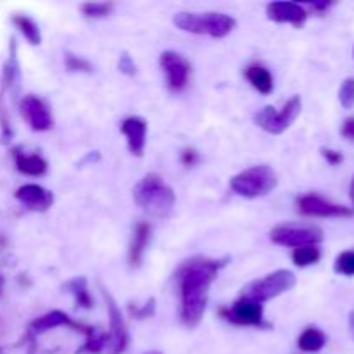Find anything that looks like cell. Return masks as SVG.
<instances>
[{
  "mask_svg": "<svg viewBox=\"0 0 354 354\" xmlns=\"http://www.w3.org/2000/svg\"><path fill=\"white\" fill-rule=\"evenodd\" d=\"M223 261L196 258L187 261L176 273L180 289V317L189 328L197 327L206 311L207 292L216 280Z\"/></svg>",
  "mask_w": 354,
  "mask_h": 354,
  "instance_id": "obj_1",
  "label": "cell"
},
{
  "mask_svg": "<svg viewBox=\"0 0 354 354\" xmlns=\"http://www.w3.org/2000/svg\"><path fill=\"white\" fill-rule=\"evenodd\" d=\"M133 199L138 207L156 218H166L173 211L176 196L171 187L156 173H149L133 190Z\"/></svg>",
  "mask_w": 354,
  "mask_h": 354,
  "instance_id": "obj_2",
  "label": "cell"
},
{
  "mask_svg": "<svg viewBox=\"0 0 354 354\" xmlns=\"http://www.w3.org/2000/svg\"><path fill=\"white\" fill-rule=\"evenodd\" d=\"M173 23L182 31L194 35H209L213 38H223L235 28V19L223 12H178Z\"/></svg>",
  "mask_w": 354,
  "mask_h": 354,
  "instance_id": "obj_3",
  "label": "cell"
},
{
  "mask_svg": "<svg viewBox=\"0 0 354 354\" xmlns=\"http://www.w3.org/2000/svg\"><path fill=\"white\" fill-rule=\"evenodd\" d=\"M279 183L277 173L270 166H252L245 171L239 173L230 180V189L237 196L256 199V197H265L272 192Z\"/></svg>",
  "mask_w": 354,
  "mask_h": 354,
  "instance_id": "obj_4",
  "label": "cell"
},
{
  "mask_svg": "<svg viewBox=\"0 0 354 354\" xmlns=\"http://www.w3.org/2000/svg\"><path fill=\"white\" fill-rule=\"evenodd\" d=\"M296 286V275L289 270H277V272L270 273L265 279L254 280L244 287L242 290V297L254 303L263 304L266 301L273 299V297L280 296V294L287 292Z\"/></svg>",
  "mask_w": 354,
  "mask_h": 354,
  "instance_id": "obj_5",
  "label": "cell"
},
{
  "mask_svg": "<svg viewBox=\"0 0 354 354\" xmlns=\"http://www.w3.org/2000/svg\"><path fill=\"white\" fill-rule=\"evenodd\" d=\"M303 109V102H301L299 95H294L292 99L287 100L283 104L282 109H277L273 106H266L256 114V124L263 128L265 131L273 135H280L297 120Z\"/></svg>",
  "mask_w": 354,
  "mask_h": 354,
  "instance_id": "obj_6",
  "label": "cell"
},
{
  "mask_svg": "<svg viewBox=\"0 0 354 354\" xmlns=\"http://www.w3.org/2000/svg\"><path fill=\"white\" fill-rule=\"evenodd\" d=\"M272 241L283 248H304L317 245L324 241V232L317 227H301V225H279L272 230Z\"/></svg>",
  "mask_w": 354,
  "mask_h": 354,
  "instance_id": "obj_7",
  "label": "cell"
},
{
  "mask_svg": "<svg viewBox=\"0 0 354 354\" xmlns=\"http://www.w3.org/2000/svg\"><path fill=\"white\" fill-rule=\"evenodd\" d=\"M221 317L234 325H242V327H266L263 320V308L261 304L241 297L235 301L230 308H223L220 311Z\"/></svg>",
  "mask_w": 354,
  "mask_h": 354,
  "instance_id": "obj_8",
  "label": "cell"
},
{
  "mask_svg": "<svg viewBox=\"0 0 354 354\" xmlns=\"http://www.w3.org/2000/svg\"><path fill=\"white\" fill-rule=\"evenodd\" d=\"M297 207L306 216H317V218H348L353 214V209L346 206H339V204L328 203L327 199L315 194H308L297 199Z\"/></svg>",
  "mask_w": 354,
  "mask_h": 354,
  "instance_id": "obj_9",
  "label": "cell"
},
{
  "mask_svg": "<svg viewBox=\"0 0 354 354\" xmlns=\"http://www.w3.org/2000/svg\"><path fill=\"white\" fill-rule=\"evenodd\" d=\"M161 68L165 69L168 86L175 92L185 88L190 76V64L182 54L173 50H166L161 54Z\"/></svg>",
  "mask_w": 354,
  "mask_h": 354,
  "instance_id": "obj_10",
  "label": "cell"
},
{
  "mask_svg": "<svg viewBox=\"0 0 354 354\" xmlns=\"http://www.w3.org/2000/svg\"><path fill=\"white\" fill-rule=\"evenodd\" d=\"M107 301V310H109V335H107V349H109V354H121L127 349L128 346V334L127 328H124L123 320H121V311L118 310V306L114 304V301L111 299L109 294L104 292Z\"/></svg>",
  "mask_w": 354,
  "mask_h": 354,
  "instance_id": "obj_11",
  "label": "cell"
},
{
  "mask_svg": "<svg viewBox=\"0 0 354 354\" xmlns=\"http://www.w3.org/2000/svg\"><path fill=\"white\" fill-rule=\"evenodd\" d=\"M21 111H23V116L26 118V121L30 123V127L33 130L47 131L52 128L54 120H52L50 111H48V107L38 97L28 95L26 99H23Z\"/></svg>",
  "mask_w": 354,
  "mask_h": 354,
  "instance_id": "obj_12",
  "label": "cell"
},
{
  "mask_svg": "<svg viewBox=\"0 0 354 354\" xmlns=\"http://www.w3.org/2000/svg\"><path fill=\"white\" fill-rule=\"evenodd\" d=\"M266 14L275 23H289L294 26H303L308 19V10L294 2H272L266 6Z\"/></svg>",
  "mask_w": 354,
  "mask_h": 354,
  "instance_id": "obj_13",
  "label": "cell"
},
{
  "mask_svg": "<svg viewBox=\"0 0 354 354\" xmlns=\"http://www.w3.org/2000/svg\"><path fill=\"white\" fill-rule=\"evenodd\" d=\"M121 133L127 137L128 149L133 156L140 158L144 154L145 140H147V123L138 116H130L121 123Z\"/></svg>",
  "mask_w": 354,
  "mask_h": 354,
  "instance_id": "obj_14",
  "label": "cell"
},
{
  "mask_svg": "<svg viewBox=\"0 0 354 354\" xmlns=\"http://www.w3.org/2000/svg\"><path fill=\"white\" fill-rule=\"evenodd\" d=\"M17 197H19L24 206L35 211H47L52 206V203H54V196H52L50 190L38 185L23 187L17 192Z\"/></svg>",
  "mask_w": 354,
  "mask_h": 354,
  "instance_id": "obj_15",
  "label": "cell"
},
{
  "mask_svg": "<svg viewBox=\"0 0 354 354\" xmlns=\"http://www.w3.org/2000/svg\"><path fill=\"white\" fill-rule=\"evenodd\" d=\"M149 239H151V225L142 221V223H138L137 228H135L133 241H131V245H130V254H128V259H130L131 266H138L142 263L145 248H147L149 244Z\"/></svg>",
  "mask_w": 354,
  "mask_h": 354,
  "instance_id": "obj_16",
  "label": "cell"
},
{
  "mask_svg": "<svg viewBox=\"0 0 354 354\" xmlns=\"http://www.w3.org/2000/svg\"><path fill=\"white\" fill-rule=\"evenodd\" d=\"M245 78H248L249 83H251V85L254 86L259 93H263V95H268V93H272L273 76H272V73L265 68V66H258V64L249 66V68L245 69Z\"/></svg>",
  "mask_w": 354,
  "mask_h": 354,
  "instance_id": "obj_17",
  "label": "cell"
},
{
  "mask_svg": "<svg viewBox=\"0 0 354 354\" xmlns=\"http://www.w3.org/2000/svg\"><path fill=\"white\" fill-rule=\"evenodd\" d=\"M325 344H327V335L315 327H308L297 339V346L304 353H318L324 349Z\"/></svg>",
  "mask_w": 354,
  "mask_h": 354,
  "instance_id": "obj_18",
  "label": "cell"
},
{
  "mask_svg": "<svg viewBox=\"0 0 354 354\" xmlns=\"http://www.w3.org/2000/svg\"><path fill=\"white\" fill-rule=\"evenodd\" d=\"M17 168L19 171L26 173L31 176H41L47 173V161L40 156H19L17 158Z\"/></svg>",
  "mask_w": 354,
  "mask_h": 354,
  "instance_id": "obj_19",
  "label": "cell"
},
{
  "mask_svg": "<svg viewBox=\"0 0 354 354\" xmlns=\"http://www.w3.org/2000/svg\"><path fill=\"white\" fill-rule=\"evenodd\" d=\"M322 251L318 249V245H304V248L294 249L292 261L296 263L301 268H306V266L315 265V263L320 261Z\"/></svg>",
  "mask_w": 354,
  "mask_h": 354,
  "instance_id": "obj_20",
  "label": "cell"
},
{
  "mask_svg": "<svg viewBox=\"0 0 354 354\" xmlns=\"http://www.w3.org/2000/svg\"><path fill=\"white\" fill-rule=\"evenodd\" d=\"M61 325H71L69 317L68 315L61 313V311H52V313L38 318V320L33 324V327L37 328V330H48V328L61 327Z\"/></svg>",
  "mask_w": 354,
  "mask_h": 354,
  "instance_id": "obj_21",
  "label": "cell"
},
{
  "mask_svg": "<svg viewBox=\"0 0 354 354\" xmlns=\"http://www.w3.org/2000/svg\"><path fill=\"white\" fill-rule=\"evenodd\" d=\"M68 289L71 290V294L75 296L76 304L82 308H92V299H90V294L86 290L85 279H76L73 282L68 283Z\"/></svg>",
  "mask_w": 354,
  "mask_h": 354,
  "instance_id": "obj_22",
  "label": "cell"
},
{
  "mask_svg": "<svg viewBox=\"0 0 354 354\" xmlns=\"http://www.w3.org/2000/svg\"><path fill=\"white\" fill-rule=\"evenodd\" d=\"M335 273L344 277H354V249L353 251H344L337 256L334 263Z\"/></svg>",
  "mask_w": 354,
  "mask_h": 354,
  "instance_id": "obj_23",
  "label": "cell"
},
{
  "mask_svg": "<svg viewBox=\"0 0 354 354\" xmlns=\"http://www.w3.org/2000/svg\"><path fill=\"white\" fill-rule=\"evenodd\" d=\"M114 3L111 2H88V3H83L82 10L86 17H106L109 16V12L113 10Z\"/></svg>",
  "mask_w": 354,
  "mask_h": 354,
  "instance_id": "obj_24",
  "label": "cell"
},
{
  "mask_svg": "<svg viewBox=\"0 0 354 354\" xmlns=\"http://www.w3.org/2000/svg\"><path fill=\"white\" fill-rule=\"evenodd\" d=\"M16 23H17V26L21 28V31L24 33V37L30 40V44H33V45L40 44V40H41L40 30H38V26L33 23V21L28 19V17H16Z\"/></svg>",
  "mask_w": 354,
  "mask_h": 354,
  "instance_id": "obj_25",
  "label": "cell"
},
{
  "mask_svg": "<svg viewBox=\"0 0 354 354\" xmlns=\"http://www.w3.org/2000/svg\"><path fill=\"white\" fill-rule=\"evenodd\" d=\"M339 102L344 109L354 107V78H346L339 88Z\"/></svg>",
  "mask_w": 354,
  "mask_h": 354,
  "instance_id": "obj_26",
  "label": "cell"
},
{
  "mask_svg": "<svg viewBox=\"0 0 354 354\" xmlns=\"http://www.w3.org/2000/svg\"><path fill=\"white\" fill-rule=\"evenodd\" d=\"M66 68L71 73H92L93 66L86 59L78 57L75 54H66Z\"/></svg>",
  "mask_w": 354,
  "mask_h": 354,
  "instance_id": "obj_27",
  "label": "cell"
},
{
  "mask_svg": "<svg viewBox=\"0 0 354 354\" xmlns=\"http://www.w3.org/2000/svg\"><path fill=\"white\" fill-rule=\"evenodd\" d=\"M118 68H120L121 73H124L128 76L135 75V71H137V66H135V62L131 61V57L128 54L121 55L120 62H118Z\"/></svg>",
  "mask_w": 354,
  "mask_h": 354,
  "instance_id": "obj_28",
  "label": "cell"
},
{
  "mask_svg": "<svg viewBox=\"0 0 354 354\" xmlns=\"http://www.w3.org/2000/svg\"><path fill=\"white\" fill-rule=\"evenodd\" d=\"M130 311L137 318H149L152 313H154V299H151V303H147V304H145V306H142V308H133V306H131Z\"/></svg>",
  "mask_w": 354,
  "mask_h": 354,
  "instance_id": "obj_29",
  "label": "cell"
},
{
  "mask_svg": "<svg viewBox=\"0 0 354 354\" xmlns=\"http://www.w3.org/2000/svg\"><path fill=\"white\" fill-rule=\"evenodd\" d=\"M322 154H324V158L327 159L328 165H332V166H337L344 161V158H342L341 152L332 151V149H322Z\"/></svg>",
  "mask_w": 354,
  "mask_h": 354,
  "instance_id": "obj_30",
  "label": "cell"
},
{
  "mask_svg": "<svg viewBox=\"0 0 354 354\" xmlns=\"http://www.w3.org/2000/svg\"><path fill=\"white\" fill-rule=\"evenodd\" d=\"M341 133L342 137L348 138V140H354V118H348V120L342 123Z\"/></svg>",
  "mask_w": 354,
  "mask_h": 354,
  "instance_id": "obj_31",
  "label": "cell"
},
{
  "mask_svg": "<svg viewBox=\"0 0 354 354\" xmlns=\"http://www.w3.org/2000/svg\"><path fill=\"white\" fill-rule=\"evenodd\" d=\"M197 152L194 149H187V151L182 152V162L185 166H194L197 162Z\"/></svg>",
  "mask_w": 354,
  "mask_h": 354,
  "instance_id": "obj_32",
  "label": "cell"
},
{
  "mask_svg": "<svg viewBox=\"0 0 354 354\" xmlns=\"http://www.w3.org/2000/svg\"><path fill=\"white\" fill-rule=\"evenodd\" d=\"M330 6H332V2H315V3H310L311 9H315V10H317V12H320V14H324L325 10H327Z\"/></svg>",
  "mask_w": 354,
  "mask_h": 354,
  "instance_id": "obj_33",
  "label": "cell"
},
{
  "mask_svg": "<svg viewBox=\"0 0 354 354\" xmlns=\"http://www.w3.org/2000/svg\"><path fill=\"white\" fill-rule=\"evenodd\" d=\"M348 327H349V334H351V337L354 341V311H351L348 317Z\"/></svg>",
  "mask_w": 354,
  "mask_h": 354,
  "instance_id": "obj_34",
  "label": "cell"
},
{
  "mask_svg": "<svg viewBox=\"0 0 354 354\" xmlns=\"http://www.w3.org/2000/svg\"><path fill=\"white\" fill-rule=\"evenodd\" d=\"M349 196H351L353 206H354V178H353V182H351V189H349Z\"/></svg>",
  "mask_w": 354,
  "mask_h": 354,
  "instance_id": "obj_35",
  "label": "cell"
},
{
  "mask_svg": "<svg viewBox=\"0 0 354 354\" xmlns=\"http://www.w3.org/2000/svg\"><path fill=\"white\" fill-rule=\"evenodd\" d=\"M147 354H159V353H147Z\"/></svg>",
  "mask_w": 354,
  "mask_h": 354,
  "instance_id": "obj_36",
  "label": "cell"
}]
</instances>
